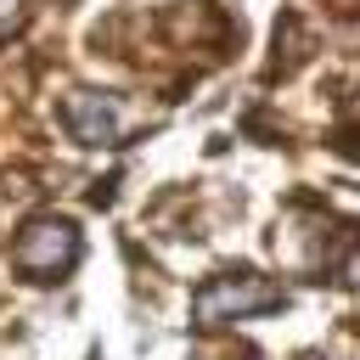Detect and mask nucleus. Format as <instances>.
<instances>
[{
	"label": "nucleus",
	"mask_w": 360,
	"mask_h": 360,
	"mask_svg": "<svg viewBox=\"0 0 360 360\" xmlns=\"http://www.w3.org/2000/svg\"><path fill=\"white\" fill-rule=\"evenodd\" d=\"M287 292L259 276V270H219L208 276L197 292H191V321L197 326H225V321H248V315H264V309H281Z\"/></svg>",
	"instance_id": "f257e3e1"
},
{
	"label": "nucleus",
	"mask_w": 360,
	"mask_h": 360,
	"mask_svg": "<svg viewBox=\"0 0 360 360\" xmlns=\"http://www.w3.org/2000/svg\"><path fill=\"white\" fill-rule=\"evenodd\" d=\"M84 242H79V225L73 219H56V214H39L17 231L11 242V270L22 281H62L73 264H79Z\"/></svg>",
	"instance_id": "f03ea898"
},
{
	"label": "nucleus",
	"mask_w": 360,
	"mask_h": 360,
	"mask_svg": "<svg viewBox=\"0 0 360 360\" xmlns=\"http://www.w3.org/2000/svg\"><path fill=\"white\" fill-rule=\"evenodd\" d=\"M62 124L84 146H124V135L135 129V112L107 90H68L62 96Z\"/></svg>",
	"instance_id": "7ed1b4c3"
},
{
	"label": "nucleus",
	"mask_w": 360,
	"mask_h": 360,
	"mask_svg": "<svg viewBox=\"0 0 360 360\" xmlns=\"http://www.w3.org/2000/svg\"><path fill=\"white\" fill-rule=\"evenodd\" d=\"M28 22V0H0V39H11Z\"/></svg>",
	"instance_id": "20e7f679"
}]
</instances>
